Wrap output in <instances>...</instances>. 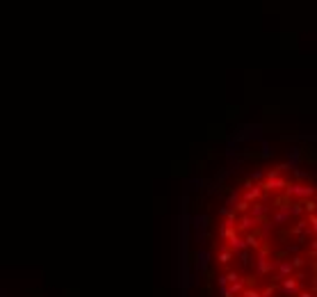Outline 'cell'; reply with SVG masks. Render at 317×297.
<instances>
[{
	"label": "cell",
	"instance_id": "6da1fadb",
	"mask_svg": "<svg viewBox=\"0 0 317 297\" xmlns=\"http://www.w3.org/2000/svg\"><path fill=\"white\" fill-rule=\"evenodd\" d=\"M230 245H233V249H242V247H244V242H242L237 235H233V238H230Z\"/></svg>",
	"mask_w": 317,
	"mask_h": 297
},
{
	"label": "cell",
	"instance_id": "7a4b0ae2",
	"mask_svg": "<svg viewBox=\"0 0 317 297\" xmlns=\"http://www.w3.org/2000/svg\"><path fill=\"white\" fill-rule=\"evenodd\" d=\"M244 297H260L258 290H244Z\"/></svg>",
	"mask_w": 317,
	"mask_h": 297
},
{
	"label": "cell",
	"instance_id": "3957f363",
	"mask_svg": "<svg viewBox=\"0 0 317 297\" xmlns=\"http://www.w3.org/2000/svg\"><path fill=\"white\" fill-rule=\"evenodd\" d=\"M219 258H221V263H228V258H230V254H228V251H224V254L219 256Z\"/></svg>",
	"mask_w": 317,
	"mask_h": 297
}]
</instances>
